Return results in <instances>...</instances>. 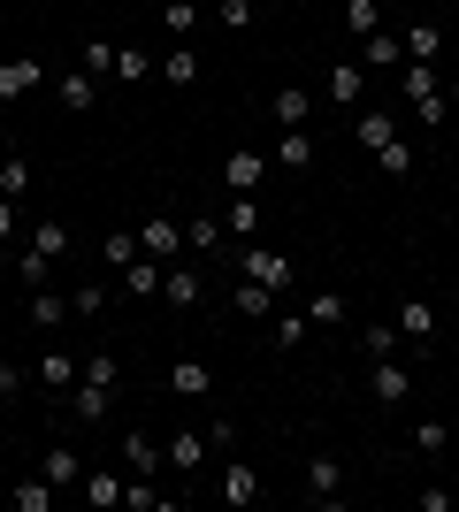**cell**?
<instances>
[{
    "mask_svg": "<svg viewBox=\"0 0 459 512\" xmlns=\"http://www.w3.org/2000/svg\"><path fill=\"white\" fill-rule=\"evenodd\" d=\"M306 497H314V505H345V459H337V451H314V459H306Z\"/></svg>",
    "mask_w": 459,
    "mask_h": 512,
    "instance_id": "obj_1",
    "label": "cell"
},
{
    "mask_svg": "<svg viewBox=\"0 0 459 512\" xmlns=\"http://www.w3.org/2000/svg\"><path fill=\"white\" fill-rule=\"evenodd\" d=\"M169 474H199L207 459H215V444H207V428H169Z\"/></svg>",
    "mask_w": 459,
    "mask_h": 512,
    "instance_id": "obj_2",
    "label": "cell"
},
{
    "mask_svg": "<svg viewBox=\"0 0 459 512\" xmlns=\"http://www.w3.org/2000/svg\"><path fill=\"white\" fill-rule=\"evenodd\" d=\"M268 169H276V161H268L261 146H238L230 161H222V184H230V192H261V184H268Z\"/></svg>",
    "mask_w": 459,
    "mask_h": 512,
    "instance_id": "obj_3",
    "label": "cell"
},
{
    "mask_svg": "<svg viewBox=\"0 0 459 512\" xmlns=\"http://www.w3.org/2000/svg\"><path fill=\"white\" fill-rule=\"evenodd\" d=\"M368 398H375V406H406V398H414V367L375 360V367H368Z\"/></svg>",
    "mask_w": 459,
    "mask_h": 512,
    "instance_id": "obj_4",
    "label": "cell"
},
{
    "mask_svg": "<svg viewBox=\"0 0 459 512\" xmlns=\"http://www.w3.org/2000/svg\"><path fill=\"white\" fill-rule=\"evenodd\" d=\"M238 276L268 283V291H291V260L284 253H261V245H238Z\"/></svg>",
    "mask_w": 459,
    "mask_h": 512,
    "instance_id": "obj_5",
    "label": "cell"
},
{
    "mask_svg": "<svg viewBox=\"0 0 459 512\" xmlns=\"http://www.w3.org/2000/svg\"><path fill=\"white\" fill-rule=\"evenodd\" d=\"M268 161H276L284 176H306V169H314V130H284V138L268 146Z\"/></svg>",
    "mask_w": 459,
    "mask_h": 512,
    "instance_id": "obj_6",
    "label": "cell"
},
{
    "mask_svg": "<svg viewBox=\"0 0 459 512\" xmlns=\"http://www.w3.org/2000/svg\"><path fill=\"white\" fill-rule=\"evenodd\" d=\"M31 383H39L46 398H62V390L77 383V360H69V352H54V337H46V360L31 367Z\"/></svg>",
    "mask_w": 459,
    "mask_h": 512,
    "instance_id": "obj_7",
    "label": "cell"
},
{
    "mask_svg": "<svg viewBox=\"0 0 459 512\" xmlns=\"http://www.w3.org/2000/svg\"><path fill=\"white\" fill-rule=\"evenodd\" d=\"M138 245H146L153 260H184V222H169V214H153L146 230H138Z\"/></svg>",
    "mask_w": 459,
    "mask_h": 512,
    "instance_id": "obj_8",
    "label": "cell"
},
{
    "mask_svg": "<svg viewBox=\"0 0 459 512\" xmlns=\"http://www.w3.org/2000/svg\"><path fill=\"white\" fill-rule=\"evenodd\" d=\"M54 100H62L69 115H92V107H100V77H92V69H69L62 85H54Z\"/></svg>",
    "mask_w": 459,
    "mask_h": 512,
    "instance_id": "obj_9",
    "label": "cell"
},
{
    "mask_svg": "<svg viewBox=\"0 0 459 512\" xmlns=\"http://www.w3.org/2000/svg\"><path fill=\"white\" fill-rule=\"evenodd\" d=\"M215 490H222V505H261V474L245 467V459H230V467H222V482H215Z\"/></svg>",
    "mask_w": 459,
    "mask_h": 512,
    "instance_id": "obj_10",
    "label": "cell"
},
{
    "mask_svg": "<svg viewBox=\"0 0 459 512\" xmlns=\"http://www.w3.org/2000/svg\"><path fill=\"white\" fill-rule=\"evenodd\" d=\"M322 85H329V100H337V107H352L360 92H368V62H329Z\"/></svg>",
    "mask_w": 459,
    "mask_h": 512,
    "instance_id": "obj_11",
    "label": "cell"
},
{
    "mask_svg": "<svg viewBox=\"0 0 459 512\" xmlns=\"http://www.w3.org/2000/svg\"><path fill=\"white\" fill-rule=\"evenodd\" d=\"M199 291H207V283H199V268H184V260H169V268H161V299H169V306H199Z\"/></svg>",
    "mask_w": 459,
    "mask_h": 512,
    "instance_id": "obj_12",
    "label": "cell"
},
{
    "mask_svg": "<svg viewBox=\"0 0 459 512\" xmlns=\"http://www.w3.org/2000/svg\"><path fill=\"white\" fill-rule=\"evenodd\" d=\"M230 306H238L245 321H276V291H268V283H253V276H238V291H230Z\"/></svg>",
    "mask_w": 459,
    "mask_h": 512,
    "instance_id": "obj_13",
    "label": "cell"
},
{
    "mask_svg": "<svg viewBox=\"0 0 459 512\" xmlns=\"http://www.w3.org/2000/svg\"><path fill=\"white\" fill-rule=\"evenodd\" d=\"M268 115H276L284 130H306V115H314V92H306V85H284L276 100H268Z\"/></svg>",
    "mask_w": 459,
    "mask_h": 512,
    "instance_id": "obj_14",
    "label": "cell"
},
{
    "mask_svg": "<svg viewBox=\"0 0 459 512\" xmlns=\"http://www.w3.org/2000/svg\"><path fill=\"white\" fill-rule=\"evenodd\" d=\"M184 253H230V237H222V222L215 214H192V222H184Z\"/></svg>",
    "mask_w": 459,
    "mask_h": 512,
    "instance_id": "obj_15",
    "label": "cell"
},
{
    "mask_svg": "<svg viewBox=\"0 0 459 512\" xmlns=\"http://www.w3.org/2000/svg\"><path fill=\"white\" fill-rule=\"evenodd\" d=\"M62 398H69V413H77V421H108V398H115V390H100V383H85V375H77Z\"/></svg>",
    "mask_w": 459,
    "mask_h": 512,
    "instance_id": "obj_16",
    "label": "cell"
},
{
    "mask_svg": "<svg viewBox=\"0 0 459 512\" xmlns=\"http://www.w3.org/2000/svg\"><path fill=\"white\" fill-rule=\"evenodd\" d=\"M161 268H169V260H153V253H138L131 268H123V291H131V299H161Z\"/></svg>",
    "mask_w": 459,
    "mask_h": 512,
    "instance_id": "obj_17",
    "label": "cell"
},
{
    "mask_svg": "<svg viewBox=\"0 0 459 512\" xmlns=\"http://www.w3.org/2000/svg\"><path fill=\"white\" fill-rule=\"evenodd\" d=\"M222 237H238V245H245V237H261V199H253V192H230V222H222Z\"/></svg>",
    "mask_w": 459,
    "mask_h": 512,
    "instance_id": "obj_18",
    "label": "cell"
},
{
    "mask_svg": "<svg viewBox=\"0 0 459 512\" xmlns=\"http://www.w3.org/2000/svg\"><path fill=\"white\" fill-rule=\"evenodd\" d=\"M352 138H360V146H391V138H398V115H383V107H360V123H352Z\"/></svg>",
    "mask_w": 459,
    "mask_h": 512,
    "instance_id": "obj_19",
    "label": "cell"
},
{
    "mask_svg": "<svg viewBox=\"0 0 459 512\" xmlns=\"http://www.w3.org/2000/svg\"><path fill=\"white\" fill-rule=\"evenodd\" d=\"M437 54H444V23L421 16L414 31H406V62H437Z\"/></svg>",
    "mask_w": 459,
    "mask_h": 512,
    "instance_id": "obj_20",
    "label": "cell"
},
{
    "mask_svg": "<svg viewBox=\"0 0 459 512\" xmlns=\"http://www.w3.org/2000/svg\"><path fill=\"white\" fill-rule=\"evenodd\" d=\"M391 321H398V337H414V344H429V337H437V306H421V299H406Z\"/></svg>",
    "mask_w": 459,
    "mask_h": 512,
    "instance_id": "obj_21",
    "label": "cell"
},
{
    "mask_svg": "<svg viewBox=\"0 0 459 512\" xmlns=\"http://www.w3.org/2000/svg\"><path fill=\"white\" fill-rule=\"evenodd\" d=\"M169 390H176V398H207V390H215V367L176 360V367H169Z\"/></svg>",
    "mask_w": 459,
    "mask_h": 512,
    "instance_id": "obj_22",
    "label": "cell"
},
{
    "mask_svg": "<svg viewBox=\"0 0 459 512\" xmlns=\"http://www.w3.org/2000/svg\"><path fill=\"white\" fill-rule=\"evenodd\" d=\"M77 490H85V505H92V512H115V505H123V474L100 467V474H85Z\"/></svg>",
    "mask_w": 459,
    "mask_h": 512,
    "instance_id": "obj_23",
    "label": "cell"
},
{
    "mask_svg": "<svg viewBox=\"0 0 459 512\" xmlns=\"http://www.w3.org/2000/svg\"><path fill=\"white\" fill-rule=\"evenodd\" d=\"M31 85H46V62H0V100H23Z\"/></svg>",
    "mask_w": 459,
    "mask_h": 512,
    "instance_id": "obj_24",
    "label": "cell"
},
{
    "mask_svg": "<svg viewBox=\"0 0 459 512\" xmlns=\"http://www.w3.org/2000/svg\"><path fill=\"white\" fill-rule=\"evenodd\" d=\"M123 459H131V474H146V482L161 474V444H153L146 428H131V436H123Z\"/></svg>",
    "mask_w": 459,
    "mask_h": 512,
    "instance_id": "obj_25",
    "label": "cell"
},
{
    "mask_svg": "<svg viewBox=\"0 0 459 512\" xmlns=\"http://www.w3.org/2000/svg\"><path fill=\"white\" fill-rule=\"evenodd\" d=\"M46 482H54V490H77V482H85V459H77L69 444H54L46 451Z\"/></svg>",
    "mask_w": 459,
    "mask_h": 512,
    "instance_id": "obj_26",
    "label": "cell"
},
{
    "mask_svg": "<svg viewBox=\"0 0 459 512\" xmlns=\"http://www.w3.org/2000/svg\"><path fill=\"white\" fill-rule=\"evenodd\" d=\"M62 321H69V299H54V291H31V329H39V337H54Z\"/></svg>",
    "mask_w": 459,
    "mask_h": 512,
    "instance_id": "obj_27",
    "label": "cell"
},
{
    "mask_svg": "<svg viewBox=\"0 0 459 512\" xmlns=\"http://www.w3.org/2000/svg\"><path fill=\"white\" fill-rule=\"evenodd\" d=\"M345 314H352V306H345V291H314V299H306V321H314V329H337Z\"/></svg>",
    "mask_w": 459,
    "mask_h": 512,
    "instance_id": "obj_28",
    "label": "cell"
},
{
    "mask_svg": "<svg viewBox=\"0 0 459 512\" xmlns=\"http://www.w3.org/2000/svg\"><path fill=\"white\" fill-rule=\"evenodd\" d=\"M306 337H314V321H306V306H284V314H276V344H284V352H299Z\"/></svg>",
    "mask_w": 459,
    "mask_h": 512,
    "instance_id": "obj_29",
    "label": "cell"
},
{
    "mask_svg": "<svg viewBox=\"0 0 459 512\" xmlns=\"http://www.w3.org/2000/svg\"><path fill=\"white\" fill-rule=\"evenodd\" d=\"M8 505H16V512H46V505H54V482H46V474H31V482H16V490H8Z\"/></svg>",
    "mask_w": 459,
    "mask_h": 512,
    "instance_id": "obj_30",
    "label": "cell"
},
{
    "mask_svg": "<svg viewBox=\"0 0 459 512\" xmlns=\"http://www.w3.org/2000/svg\"><path fill=\"white\" fill-rule=\"evenodd\" d=\"M31 192V161L23 153H0V199H23Z\"/></svg>",
    "mask_w": 459,
    "mask_h": 512,
    "instance_id": "obj_31",
    "label": "cell"
},
{
    "mask_svg": "<svg viewBox=\"0 0 459 512\" xmlns=\"http://www.w3.org/2000/svg\"><path fill=\"white\" fill-rule=\"evenodd\" d=\"M360 62H406V39H398V31H368V39H360Z\"/></svg>",
    "mask_w": 459,
    "mask_h": 512,
    "instance_id": "obj_32",
    "label": "cell"
},
{
    "mask_svg": "<svg viewBox=\"0 0 459 512\" xmlns=\"http://www.w3.org/2000/svg\"><path fill=\"white\" fill-rule=\"evenodd\" d=\"M153 69H161L169 85H199V54L192 46H169V62H153Z\"/></svg>",
    "mask_w": 459,
    "mask_h": 512,
    "instance_id": "obj_33",
    "label": "cell"
},
{
    "mask_svg": "<svg viewBox=\"0 0 459 512\" xmlns=\"http://www.w3.org/2000/svg\"><path fill=\"white\" fill-rule=\"evenodd\" d=\"M115 77H123V85H146V77H153V54H138V46H115Z\"/></svg>",
    "mask_w": 459,
    "mask_h": 512,
    "instance_id": "obj_34",
    "label": "cell"
},
{
    "mask_svg": "<svg viewBox=\"0 0 459 512\" xmlns=\"http://www.w3.org/2000/svg\"><path fill=\"white\" fill-rule=\"evenodd\" d=\"M345 31H352V39L383 31V8H375V0H345Z\"/></svg>",
    "mask_w": 459,
    "mask_h": 512,
    "instance_id": "obj_35",
    "label": "cell"
},
{
    "mask_svg": "<svg viewBox=\"0 0 459 512\" xmlns=\"http://www.w3.org/2000/svg\"><path fill=\"white\" fill-rule=\"evenodd\" d=\"M360 344H368V360H391V352H398V321H368Z\"/></svg>",
    "mask_w": 459,
    "mask_h": 512,
    "instance_id": "obj_36",
    "label": "cell"
},
{
    "mask_svg": "<svg viewBox=\"0 0 459 512\" xmlns=\"http://www.w3.org/2000/svg\"><path fill=\"white\" fill-rule=\"evenodd\" d=\"M77 375H85V383H100V390H115V383H123L115 352H92V360H77Z\"/></svg>",
    "mask_w": 459,
    "mask_h": 512,
    "instance_id": "obj_37",
    "label": "cell"
},
{
    "mask_svg": "<svg viewBox=\"0 0 459 512\" xmlns=\"http://www.w3.org/2000/svg\"><path fill=\"white\" fill-rule=\"evenodd\" d=\"M31 245H39L46 260H62V253H69V222H54V214H46L39 230H31Z\"/></svg>",
    "mask_w": 459,
    "mask_h": 512,
    "instance_id": "obj_38",
    "label": "cell"
},
{
    "mask_svg": "<svg viewBox=\"0 0 459 512\" xmlns=\"http://www.w3.org/2000/svg\"><path fill=\"white\" fill-rule=\"evenodd\" d=\"M123 505H131V512H169V497H161L146 474H138V482H123Z\"/></svg>",
    "mask_w": 459,
    "mask_h": 512,
    "instance_id": "obj_39",
    "label": "cell"
},
{
    "mask_svg": "<svg viewBox=\"0 0 459 512\" xmlns=\"http://www.w3.org/2000/svg\"><path fill=\"white\" fill-rule=\"evenodd\" d=\"M375 169H383V176H406V169H414V146H406V138L375 146Z\"/></svg>",
    "mask_w": 459,
    "mask_h": 512,
    "instance_id": "obj_40",
    "label": "cell"
},
{
    "mask_svg": "<svg viewBox=\"0 0 459 512\" xmlns=\"http://www.w3.org/2000/svg\"><path fill=\"white\" fill-rule=\"evenodd\" d=\"M69 314H77V321H100V314H108V291H100V283L69 291Z\"/></svg>",
    "mask_w": 459,
    "mask_h": 512,
    "instance_id": "obj_41",
    "label": "cell"
},
{
    "mask_svg": "<svg viewBox=\"0 0 459 512\" xmlns=\"http://www.w3.org/2000/svg\"><path fill=\"white\" fill-rule=\"evenodd\" d=\"M138 253H146V245H138V230H115V237H108V268H115V276H123Z\"/></svg>",
    "mask_w": 459,
    "mask_h": 512,
    "instance_id": "obj_42",
    "label": "cell"
},
{
    "mask_svg": "<svg viewBox=\"0 0 459 512\" xmlns=\"http://www.w3.org/2000/svg\"><path fill=\"white\" fill-rule=\"evenodd\" d=\"M46 268H54V260H46L39 245H23V253H16V276L31 283V291H39V283H46Z\"/></svg>",
    "mask_w": 459,
    "mask_h": 512,
    "instance_id": "obj_43",
    "label": "cell"
},
{
    "mask_svg": "<svg viewBox=\"0 0 459 512\" xmlns=\"http://www.w3.org/2000/svg\"><path fill=\"white\" fill-rule=\"evenodd\" d=\"M215 23L222 31H245V23H253V0H215Z\"/></svg>",
    "mask_w": 459,
    "mask_h": 512,
    "instance_id": "obj_44",
    "label": "cell"
},
{
    "mask_svg": "<svg viewBox=\"0 0 459 512\" xmlns=\"http://www.w3.org/2000/svg\"><path fill=\"white\" fill-rule=\"evenodd\" d=\"M77 69H92V77H108V69H115V46H108V39H92L85 54H77Z\"/></svg>",
    "mask_w": 459,
    "mask_h": 512,
    "instance_id": "obj_45",
    "label": "cell"
},
{
    "mask_svg": "<svg viewBox=\"0 0 459 512\" xmlns=\"http://www.w3.org/2000/svg\"><path fill=\"white\" fill-rule=\"evenodd\" d=\"M31 390V367H16V360H0V398H23Z\"/></svg>",
    "mask_w": 459,
    "mask_h": 512,
    "instance_id": "obj_46",
    "label": "cell"
},
{
    "mask_svg": "<svg viewBox=\"0 0 459 512\" xmlns=\"http://www.w3.org/2000/svg\"><path fill=\"white\" fill-rule=\"evenodd\" d=\"M444 444H452V428H444V421H421L414 428V451H444Z\"/></svg>",
    "mask_w": 459,
    "mask_h": 512,
    "instance_id": "obj_47",
    "label": "cell"
},
{
    "mask_svg": "<svg viewBox=\"0 0 459 512\" xmlns=\"http://www.w3.org/2000/svg\"><path fill=\"white\" fill-rule=\"evenodd\" d=\"M414 505H421V512H452V490H444V482H421Z\"/></svg>",
    "mask_w": 459,
    "mask_h": 512,
    "instance_id": "obj_48",
    "label": "cell"
},
{
    "mask_svg": "<svg viewBox=\"0 0 459 512\" xmlns=\"http://www.w3.org/2000/svg\"><path fill=\"white\" fill-rule=\"evenodd\" d=\"M192 23H199L192 0H169V31H176V39H192Z\"/></svg>",
    "mask_w": 459,
    "mask_h": 512,
    "instance_id": "obj_49",
    "label": "cell"
},
{
    "mask_svg": "<svg viewBox=\"0 0 459 512\" xmlns=\"http://www.w3.org/2000/svg\"><path fill=\"white\" fill-rule=\"evenodd\" d=\"M0 237H16V199H0Z\"/></svg>",
    "mask_w": 459,
    "mask_h": 512,
    "instance_id": "obj_50",
    "label": "cell"
},
{
    "mask_svg": "<svg viewBox=\"0 0 459 512\" xmlns=\"http://www.w3.org/2000/svg\"><path fill=\"white\" fill-rule=\"evenodd\" d=\"M0 344H8V321H0Z\"/></svg>",
    "mask_w": 459,
    "mask_h": 512,
    "instance_id": "obj_51",
    "label": "cell"
}]
</instances>
